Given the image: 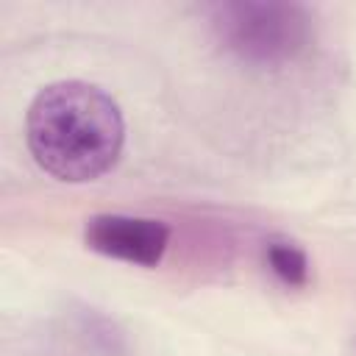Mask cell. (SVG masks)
<instances>
[{
  "instance_id": "cell-1",
  "label": "cell",
  "mask_w": 356,
  "mask_h": 356,
  "mask_svg": "<svg viewBox=\"0 0 356 356\" xmlns=\"http://www.w3.org/2000/svg\"><path fill=\"white\" fill-rule=\"evenodd\" d=\"M25 136L36 164L58 181L83 184L108 172L125 142L117 100L86 81L47 83L31 103Z\"/></svg>"
},
{
  "instance_id": "cell-2",
  "label": "cell",
  "mask_w": 356,
  "mask_h": 356,
  "mask_svg": "<svg viewBox=\"0 0 356 356\" xmlns=\"http://www.w3.org/2000/svg\"><path fill=\"white\" fill-rule=\"evenodd\" d=\"M209 22L228 53L259 67L292 61L312 42V14L298 3H214L209 6Z\"/></svg>"
},
{
  "instance_id": "cell-3",
  "label": "cell",
  "mask_w": 356,
  "mask_h": 356,
  "mask_svg": "<svg viewBox=\"0 0 356 356\" xmlns=\"http://www.w3.org/2000/svg\"><path fill=\"white\" fill-rule=\"evenodd\" d=\"M83 239L92 250L108 259L139 267H156L170 245V228L161 220L150 217L95 214L92 220H86Z\"/></svg>"
},
{
  "instance_id": "cell-4",
  "label": "cell",
  "mask_w": 356,
  "mask_h": 356,
  "mask_svg": "<svg viewBox=\"0 0 356 356\" xmlns=\"http://www.w3.org/2000/svg\"><path fill=\"white\" fill-rule=\"evenodd\" d=\"M267 267L273 275L286 286H303L309 281V259L303 248H298L289 239H270L264 248Z\"/></svg>"
}]
</instances>
